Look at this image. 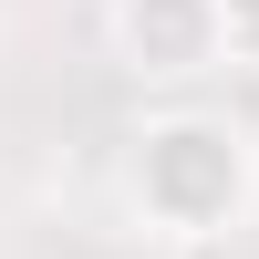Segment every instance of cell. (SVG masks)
<instances>
[{
  "label": "cell",
  "instance_id": "cell-2",
  "mask_svg": "<svg viewBox=\"0 0 259 259\" xmlns=\"http://www.w3.org/2000/svg\"><path fill=\"white\" fill-rule=\"evenodd\" d=\"M114 62L135 83H207L228 62L218 0H114Z\"/></svg>",
  "mask_w": 259,
  "mask_h": 259
},
{
  "label": "cell",
  "instance_id": "cell-3",
  "mask_svg": "<svg viewBox=\"0 0 259 259\" xmlns=\"http://www.w3.org/2000/svg\"><path fill=\"white\" fill-rule=\"evenodd\" d=\"M228 11V62H259V0H218Z\"/></svg>",
  "mask_w": 259,
  "mask_h": 259
},
{
  "label": "cell",
  "instance_id": "cell-1",
  "mask_svg": "<svg viewBox=\"0 0 259 259\" xmlns=\"http://www.w3.org/2000/svg\"><path fill=\"white\" fill-rule=\"evenodd\" d=\"M124 197H135L145 239H177V249L239 239L259 207V145L207 104H166L124 145Z\"/></svg>",
  "mask_w": 259,
  "mask_h": 259
}]
</instances>
